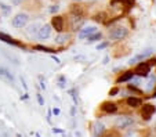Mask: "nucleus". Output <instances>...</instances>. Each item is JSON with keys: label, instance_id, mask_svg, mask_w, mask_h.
<instances>
[{"label": "nucleus", "instance_id": "412c9836", "mask_svg": "<svg viewBox=\"0 0 156 137\" xmlns=\"http://www.w3.org/2000/svg\"><path fill=\"white\" fill-rule=\"evenodd\" d=\"M35 49L36 50H40V51H46V53H56L53 49H49V47H44V46H35Z\"/></svg>", "mask_w": 156, "mask_h": 137}, {"label": "nucleus", "instance_id": "b1692460", "mask_svg": "<svg viewBox=\"0 0 156 137\" xmlns=\"http://www.w3.org/2000/svg\"><path fill=\"white\" fill-rule=\"evenodd\" d=\"M119 2H122L123 4H126L127 7H131L134 4V0H119Z\"/></svg>", "mask_w": 156, "mask_h": 137}, {"label": "nucleus", "instance_id": "cd10ccee", "mask_svg": "<svg viewBox=\"0 0 156 137\" xmlns=\"http://www.w3.org/2000/svg\"><path fill=\"white\" fill-rule=\"evenodd\" d=\"M59 112H61L59 111V108H54V109H53V114L54 115H59Z\"/></svg>", "mask_w": 156, "mask_h": 137}, {"label": "nucleus", "instance_id": "423d86ee", "mask_svg": "<svg viewBox=\"0 0 156 137\" xmlns=\"http://www.w3.org/2000/svg\"><path fill=\"white\" fill-rule=\"evenodd\" d=\"M51 25L50 24H44V25L40 26V29L37 31V33H36V36H37V39L39 40H44L47 39V38H50V35H51Z\"/></svg>", "mask_w": 156, "mask_h": 137}, {"label": "nucleus", "instance_id": "7ed1b4c3", "mask_svg": "<svg viewBox=\"0 0 156 137\" xmlns=\"http://www.w3.org/2000/svg\"><path fill=\"white\" fill-rule=\"evenodd\" d=\"M134 75L137 76H140V78H145V76H148V73L151 72V65H149V62L146 61V62H142L141 61L138 65L135 67V69H134Z\"/></svg>", "mask_w": 156, "mask_h": 137}, {"label": "nucleus", "instance_id": "4468645a", "mask_svg": "<svg viewBox=\"0 0 156 137\" xmlns=\"http://www.w3.org/2000/svg\"><path fill=\"white\" fill-rule=\"evenodd\" d=\"M0 40H3L4 43H8V44H14V46H21L22 47V44H21L20 42H17V40H14L13 38H11L10 35H6V33L0 32Z\"/></svg>", "mask_w": 156, "mask_h": 137}, {"label": "nucleus", "instance_id": "f704fd0d", "mask_svg": "<svg viewBox=\"0 0 156 137\" xmlns=\"http://www.w3.org/2000/svg\"><path fill=\"white\" fill-rule=\"evenodd\" d=\"M15 3H21V2H24V0H14Z\"/></svg>", "mask_w": 156, "mask_h": 137}, {"label": "nucleus", "instance_id": "9b49d317", "mask_svg": "<svg viewBox=\"0 0 156 137\" xmlns=\"http://www.w3.org/2000/svg\"><path fill=\"white\" fill-rule=\"evenodd\" d=\"M101 109H102L105 114H115V112H117V105L115 104V103L105 101L101 105Z\"/></svg>", "mask_w": 156, "mask_h": 137}, {"label": "nucleus", "instance_id": "c756f323", "mask_svg": "<svg viewBox=\"0 0 156 137\" xmlns=\"http://www.w3.org/2000/svg\"><path fill=\"white\" fill-rule=\"evenodd\" d=\"M148 62H149V65H155V64H156V58L149 60V61H148Z\"/></svg>", "mask_w": 156, "mask_h": 137}, {"label": "nucleus", "instance_id": "dca6fc26", "mask_svg": "<svg viewBox=\"0 0 156 137\" xmlns=\"http://www.w3.org/2000/svg\"><path fill=\"white\" fill-rule=\"evenodd\" d=\"M133 78H134V72H133V71H126L123 75H120L119 78H117L116 83H124V82L131 80Z\"/></svg>", "mask_w": 156, "mask_h": 137}, {"label": "nucleus", "instance_id": "bb28decb", "mask_svg": "<svg viewBox=\"0 0 156 137\" xmlns=\"http://www.w3.org/2000/svg\"><path fill=\"white\" fill-rule=\"evenodd\" d=\"M117 93H119V89H117V87H115V89H112V90L109 91V96H116Z\"/></svg>", "mask_w": 156, "mask_h": 137}, {"label": "nucleus", "instance_id": "72a5a7b5", "mask_svg": "<svg viewBox=\"0 0 156 137\" xmlns=\"http://www.w3.org/2000/svg\"><path fill=\"white\" fill-rule=\"evenodd\" d=\"M75 136H76V137H81V134L79 133V132H76V134H75Z\"/></svg>", "mask_w": 156, "mask_h": 137}, {"label": "nucleus", "instance_id": "c85d7f7f", "mask_svg": "<svg viewBox=\"0 0 156 137\" xmlns=\"http://www.w3.org/2000/svg\"><path fill=\"white\" fill-rule=\"evenodd\" d=\"M53 132H54V133H64L61 129H57V127H54V129H53Z\"/></svg>", "mask_w": 156, "mask_h": 137}, {"label": "nucleus", "instance_id": "ddd939ff", "mask_svg": "<svg viewBox=\"0 0 156 137\" xmlns=\"http://www.w3.org/2000/svg\"><path fill=\"white\" fill-rule=\"evenodd\" d=\"M40 26H42V24H40V22H35V24H32V25H29L25 29L26 35L29 36V38H30V36H35L36 33H37V31L40 29Z\"/></svg>", "mask_w": 156, "mask_h": 137}, {"label": "nucleus", "instance_id": "39448f33", "mask_svg": "<svg viewBox=\"0 0 156 137\" xmlns=\"http://www.w3.org/2000/svg\"><path fill=\"white\" fill-rule=\"evenodd\" d=\"M115 125H116L117 129L123 130V129H127V127H130L131 125H134V119L133 118H129V116H120L116 119Z\"/></svg>", "mask_w": 156, "mask_h": 137}, {"label": "nucleus", "instance_id": "c9c22d12", "mask_svg": "<svg viewBox=\"0 0 156 137\" xmlns=\"http://www.w3.org/2000/svg\"><path fill=\"white\" fill-rule=\"evenodd\" d=\"M152 97H156V91H155V93H153V96H152Z\"/></svg>", "mask_w": 156, "mask_h": 137}, {"label": "nucleus", "instance_id": "2f4dec72", "mask_svg": "<svg viewBox=\"0 0 156 137\" xmlns=\"http://www.w3.org/2000/svg\"><path fill=\"white\" fill-rule=\"evenodd\" d=\"M108 61H109V57H105V58H104V64H108Z\"/></svg>", "mask_w": 156, "mask_h": 137}, {"label": "nucleus", "instance_id": "f257e3e1", "mask_svg": "<svg viewBox=\"0 0 156 137\" xmlns=\"http://www.w3.org/2000/svg\"><path fill=\"white\" fill-rule=\"evenodd\" d=\"M129 35V29L124 26H115L109 32V39L111 40H123Z\"/></svg>", "mask_w": 156, "mask_h": 137}, {"label": "nucleus", "instance_id": "f03ea898", "mask_svg": "<svg viewBox=\"0 0 156 137\" xmlns=\"http://www.w3.org/2000/svg\"><path fill=\"white\" fill-rule=\"evenodd\" d=\"M28 21H29V15H28V14H25V13H20V14H17L13 20H11V24H13L14 28H17V29H21V28L26 26Z\"/></svg>", "mask_w": 156, "mask_h": 137}, {"label": "nucleus", "instance_id": "f8f14e48", "mask_svg": "<svg viewBox=\"0 0 156 137\" xmlns=\"http://www.w3.org/2000/svg\"><path fill=\"white\" fill-rule=\"evenodd\" d=\"M0 79L4 80V82H8V83H11V85H14L13 75L10 73V71H7V69H4V68H0Z\"/></svg>", "mask_w": 156, "mask_h": 137}, {"label": "nucleus", "instance_id": "4be33fe9", "mask_svg": "<svg viewBox=\"0 0 156 137\" xmlns=\"http://www.w3.org/2000/svg\"><path fill=\"white\" fill-rule=\"evenodd\" d=\"M36 97H37V103H39V105H44V98H43V96L40 94V93H37V94H36Z\"/></svg>", "mask_w": 156, "mask_h": 137}, {"label": "nucleus", "instance_id": "5701e85b", "mask_svg": "<svg viewBox=\"0 0 156 137\" xmlns=\"http://www.w3.org/2000/svg\"><path fill=\"white\" fill-rule=\"evenodd\" d=\"M108 46H109V42H102L97 46V50H102V49H105V47H108Z\"/></svg>", "mask_w": 156, "mask_h": 137}, {"label": "nucleus", "instance_id": "20e7f679", "mask_svg": "<svg viewBox=\"0 0 156 137\" xmlns=\"http://www.w3.org/2000/svg\"><path fill=\"white\" fill-rule=\"evenodd\" d=\"M155 51V50L152 49V47H148V49H145L142 53H140V54H137L135 57H133V58H130V61H129V64H137V62H141V61H144L145 58H148V57L152 54V53Z\"/></svg>", "mask_w": 156, "mask_h": 137}, {"label": "nucleus", "instance_id": "1a4fd4ad", "mask_svg": "<svg viewBox=\"0 0 156 137\" xmlns=\"http://www.w3.org/2000/svg\"><path fill=\"white\" fill-rule=\"evenodd\" d=\"M94 32H97V26L91 25V26H86V28H83V29H80V32H79V39L83 40V39H87L90 35H93Z\"/></svg>", "mask_w": 156, "mask_h": 137}, {"label": "nucleus", "instance_id": "aec40b11", "mask_svg": "<svg viewBox=\"0 0 156 137\" xmlns=\"http://www.w3.org/2000/svg\"><path fill=\"white\" fill-rule=\"evenodd\" d=\"M155 83H156V78H155V76H151L149 80H148V83H146V90H148V91L152 90V89L155 87Z\"/></svg>", "mask_w": 156, "mask_h": 137}, {"label": "nucleus", "instance_id": "473e14b6", "mask_svg": "<svg viewBox=\"0 0 156 137\" xmlns=\"http://www.w3.org/2000/svg\"><path fill=\"white\" fill-rule=\"evenodd\" d=\"M107 137H116V133H115V132L113 133H109V136H107Z\"/></svg>", "mask_w": 156, "mask_h": 137}, {"label": "nucleus", "instance_id": "a878e982", "mask_svg": "<svg viewBox=\"0 0 156 137\" xmlns=\"http://www.w3.org/2000/svg\"><path fill=\"white\" fill-rule=\"evenodd\" d=\"M58 10H59V7L57 6V4H56V6H51V7H50V13H51V14H56Z\"/></svg>", "mask_w": 156, "mask_h": 137}, {"label": "nucleus", "instance_id": "a211bd4d", "mask_svg": "<svg viewBox=\"0 0 156 137\" xmlns=\"http://www.w3.org/2000/svg\"><path fill=\"white\" fill-rule=\"evenodd\" d=\"M69 38H71L69 35H64V33L59 32V35L56 38V43L57 44H65V43L69 40Z\"/></svg>", "mask_w": 156, "mask_h": 137}, {"label": "nucleus", "instance_id": "6ab92c4d", "mask_svg": "<svg viewBox=\"0 0 156 137\" xmlns=\"http://www.w3.org/2000/svg\"><path fill=\"white\" fill-rule=\"evenodd\" d=\"M0 11H2V14H3L4 17H8L11 14V7L0 2Z\"/></svg>", "mask_w": 156, "mask_h": 137}, {"label": "nucleus", "instance_id": "6e6552de", "mask_svg": "<svg viewBox=\"0 0 156 137\" xmlns=\"http://www.w3.org/2000/svg\"><path fill=\"white\" fill-rule=\"evenodd\" d=\"M64 24H65V21H64V17L61 15H54L51 18V26H54V29L58 33L64 31Z\"/></svg>", "mask_w": 156, "mask_h": 137}, {"label": "nucleus", "instance_id": "e433bc0d", "mask_svg": "<svg viewBox=\"0 0 156 137\" xmlns=\"http://www.w3.org/2000/svg\"><path fill=\"white\" fill-rule=\"evenodd\" d=\"M75 2H80V0H75Z\"/></svg>", "mask_w": 156, "mask_h": 137}, {"label": "nucleus", "instance_id": "7c9ffc66", "mask_svg": "<svg viewBox=\"0 0 156 137\" xmlns=\"http://www.w3.org/2000/svg\"><path fill=\"white\" fill-rule=\"evenodd\" d=\"M53 60H54V61H56V62H57V64H59V62H61V61H59V60H58V58H57V57H54V56H53Z\"/></svg>", "mask_w": 156, "mask_h": 137}, {"label": "nucleus", "instance_id": "2eb2a0df", "mask_svg": "<svg viewBox=\"0 0 156 137\" xmlns=\"http://www.w3.org/2000/svg\"><path fill=\"white\" fill-rule=\"evenodd\" d=\"M127 105L131 108H137V107H141V104H142V100L138 97H134V96H131V97H129L126 100Z\"/></svg>", "mask_w": 156, "mask_h": 137}, {"label": "nucleus", "instance_id": "0eeeda50", "mask_svg": "<svg viewBox=\"0 0 156 137\" xmlns=\"http://www.w3.org/2000/svg\"><path fill=\"white\" fill-rule=\"evenodd\" d=\"M155 112H156V107H155V105H152V104L142 105V111H141V115H142V118L145 119V121H149L151 116H152Z\"/></svg>", "mask_w": 156, "mask_h": 137}, {"label": "nucleus", "instance_id": "9d476101", "mask_svg": "<svg viewBox=\"0 0 156 137\" xmlns=\"http://www.w3.org/2000/svg\"><path fill=\"white\" fill-rule=\"evenodd\" d=\"M105 133V125L102 122H95L93 125V137H102V134Z\"/></svg>", "mask_w": 156, "mask_h": 137}, {"label": "nucleus", "instance_id": "f3484780", "mask_svg": "<svg viewBox=\"0 0 156 137\" xmlns=\"http://www.w3.org/2000/svg\"><path fill=\"white\" fill-rule=\"evenodd\" d=\"M101 39H102V33L101 32H94L93 35H90L87 38V44H93V43H95V42H100Z\"/></svg>", "mask_w": 156, "mask_h": 137}, {"label": "nucleus", "instance_id": "393cba45", "mask_svg": "<svg viewBox=\"0 0 156 137\" xmlns=\"http://www.w3.org/2000/svg\"><path fill=\"white\" fill-rule=\"evenodd\" d=\"M65 78H64V76H61V78H59V80H58V85H59V87H65Z\"/></svg>", "mask_w": 156, "mask_h": 137}]
</instances>
